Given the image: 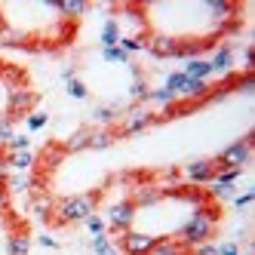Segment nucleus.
<instances>
[{
  "mask_svg": "<svg viewBox=\"0 0 255 255\" xmlns=\"http://www.w3.org/2000/svg\"><path fill=\"white\" fill-rule=\"evenodd\" d=\"M218 222H222V209H218V206L209 203L203 209H194L188 222L175 231V240L185 246V249L188 246H200V243H209V237L215 234Z\"/></svg>",
  "mask_w": 255,
  "mask_h": 255,
  "instance_id": "nucleus-1",
  "label": "nucleus"
},
{
  "mask_svg": "<svg viewBox=\"0 0 255 255\" xmlns=\"http://www.w3.org/2000/svg\"><path fill=\"white\" fill-rule=\"evenodd\" d=\"M99 191H86V194H77V197H65L59 203H52V218L62 225H74V222H86L89 215L96 212L99 206Z\"/></svg>",
  "mask_w": 255,
  "mask_h": 255,
  "instance_id": "nucleus-2",
  "label": "nucleus"
},
{
  "mask_svg": "<svg viewBox=\"0 0 255 255\" xmlns=\"http://www.w3.org/2000/svg\"><path fill=\"white\" fill-rule=\"evenodd\" d=\"M249 157H252V144L246 138H240V141L228 144V148L218 154L212 163H215V169H243L246 163H249Z\"/></svg>",
  "mask_w": 255,
  "mask_h": 255,
  "instance_id": "nucleus-3",
  "label": "nucleus"
},
{
  "mask_svg": "<svg viewBox=\"0 0 255 255\" xmlns=\"http://www.w3.org/2000/svg\"><path fill=\"white\" fill-rule=\"evenodd\" d=\"M154 123H157V111H151V108H144V105H132V108H126L123 129L117 135H138Z\"/></svg>",
  "mask_w": 255,
  "mask_h": 255,
  "instance_id": "nucleus-4",
  "label": "nucleus"
},
{
  "mask_svg": "<svg viewBox=\"0 0 255 255\" xmlns=\"http://www.w3.org/2000/svg\"><path fill=\"white\" fill-rule=\"evenodd\" d=\"M135 215H138V209L132 206V200H120V203H111L105 209V225H111L114 231H129L132 228V222H135Z\"/></svg>",
  "mask_w": 255,
  "mask_h": 255,
  "instance_id": "nucleus-5",
  "label": "nucleus"
},
{
  "mask_svg": "<svg viewBox=\"0 0 255 255\" xmlns=\"http://www.w3.org/2000/svg\"><path fill=\"white\" fill-rule=\"evenodd\" d=\"M154 243H157V237L154 234H144V231H123L120 234V249L126 252V255H148L151 249H154Z\"/></svg>",
  "mask_w": 255,
  "mask_h": 255,
  "instance_id": "nucleus-6",
  "label": "nucleus"
},
{
  "mask_svg": "<svg viewBox=\"0 0 255 255\" xmlns=\"http://www.w3.org/2000/svg\"><path fill=\"white\" fill-rule=\"evenodd\" d=\"M34 105V93L28 86H9V93H6V117L15 123L19 117H28V108Z\"/></svg>",
  "mask_w": 255,
  "mask_h": 255,
  "instance_id": "nucleus-7",
  "label": "nucleus"
},
{
  "mask_svg": "<svg viewBox=\"0 0 255 255\" xmlns=\"http://www.w3.org/2000/svg\"><path fill=\"white\" fill-rule=\"evenodd\" d=\"M240 172L243 169H215V175H212V181H209V194H215V197H234L237 194V178H240Z\"/></svg>",
  "mask_w": 255,
  "mask_h": 255,
  "instance_id": "nucleus-8",
  "label": "nucleus"
},
{
  "mask_svg": "<svg viewBox=\"0 0 255 255\" xmlns=\"http://www.w3.org/2000/svg\"><path fill=\"white\" fill-rule=\"evenodd\" d=\"M215 175V163L209 157H200V160H191L188 166H185V178H188V185H197V188H206L209 181Z\"/></svg>",
  "mask_w": 255,
  "mask_h": 255,
  "instance_id": "nucleus-9",
  "label": "nucleus"
},
{
  "mask_svg": "<svg viewBox=\"0 0 255 255\" xmlns=\"http://www.w3.org/2000/svg\"><path fill=\"white\" fill-rule=\"evenodd\" d=\"M144 49H148L154 59H172L175 49H178V37L175 34H148Z\"/></svg>",
  "mask_w": 255,
  "mask_h": 255,
  "instance_id": "nucleus-10",
  "label": "nucleus"
},
{
  "mask_svg": "<svg viewBox=\"0 0 255 255\" xmlns=\"http://www.w3.org/2000/svg\"><path fill=\"white\" fill-rule=\"evenodd\" d=\"M163 200V191L154 185V181H144V185H138L135 191H132V206L135 209H151V206H157Z\"/></svg>",
  "mask_w": 255,
  "mask_h": 255,
  "instance_id": "nucleus-11",
  "label": "nucleus"
},
{
  "mask_svg": "<svg viewBox=\"0 0 255 255\" xmlns=\"http://www.w3.org/2000/svg\"><path fill=\"white\" fill-rule=\"evenodd\" d=\"M43 6H49V9H59L65 19H80V15L89 9V3L86 0H46Z\"/></svg>",
  "mask_w": 255,
  "mask_h": 255,
  "instance_id": "nucleus-12",
  "label": "nucleus"
},
{
  "mask_svg": "<svg viewBox=\"0 0 255 255\" xmlns=\"http://www.w3.org/2000/svg\"><path fill=\"white\" fill-rule=\"evenodd\" d=\"M0 46H9V49H31V34H28V31H15V28H0Z\"/></svg>",
  "mask_w": 255,
  "mask_h": 255,
  "instance_id": "nucleus-13",
  "label": "nucleus"
},
{
  "mask_svg": "<svg viewBox=\"0 0 255 255\" xmlns=\"http://www.w3.org/2000/svg\"><path fill=\"white\" fill-rule=\"evenodd\" d=\"M209 65H212V74L231 77V74H234V52H231V46H222V49H218L215 56L209 59Z\"/></svg>",
  "mask_w": 255,
  "mask_h": 255,
  "instance_id": "nucleus-14",
  "label": "nucleus"
},
{
  "mask_svg": "<svg viewBox=\"0 0 255 255\" xmlns=\"http://www.w3.org/2000/svg\"><path fill=\"white\" fill-rule=\"evenodd\" d=\"M163 89H166V93H172V96L181 102V99H185V89H188V74H185V71H172V74H166Z\"/></svg>",
  "mask_w": 255,
  "mask_h": 255,
  "instance_id": "nucleus-15",
  "label": "nucleus"
},
{
  "mask_svg": "<svg viewBox=\"0 0 255 255\" xmlns=\"http://www.w3.org/2000/svg\"><path fill=\"white\" fill-rule=\"evenodd\" d=\"M6 191L9 194H37V178H28V175H9L6 178Z\"/></svg>",
  "mask_w": 255,
  "mask_h": 255,
  "instance_id": "nucleus-16",
  "label": "nucleus"
},
{
  "mask_svg": "<svg viewBox=\"0 0 255 255\" xmlns=\"http://www.w3.org/2000/svg\"><path fill=\"white\" fill-rule=\"evenodd\" d=\"M31 215L37 218V222H52V200L37 191L34 200H31Z\"/></svg>",
  "mask_w": 255,
  "mask_h": 255,
  "instance_id": "nucleus-17",
  "label": "nucleus"
},
{
  "mask_svg": "<svg viewBox=\"0 0 255 255\" xmlns=\"http://www.w3.org/2000/svg\"><path fill=\"white\" fill-rule=\"evenodd\" d=\"M89 132L93 129H86V126H80V129H74L68 138H65V154H77V151H83V148H89Z\"/></svg>",
  "mask_w": 255,
  "mask_h": 255,
  "instance_id": "nucleus-18",
  "label": "nucleus"
},
{
  "mask_svg": "<svg viewBox=\"0 0 255 255\" xmlns=\"http://www.w3.org/2000/svg\"><path fill=\"white\" fill-rule=\"evenodd\" d=\"M148 255H188V252L175 237H157V243H154V249Z\"/></svg>",
  "mask_w": 255,
  "mask_h": 255,
  "instance_id": "nucleus-19",
  "label": "nucleus"
},
{
  "mask_svg": "<svg viewBox=\"0 0 255 255\" xmlns=\"http://www.w3.org/2000/svg\"><path fill=\"white\" fill-rule=\"evenodd\" d=\"M185 74L188 77H194V80H209L212 77V65H209V59H188V65H185Z\"/></svg>",
  "mask_w": 255,
  "mask_h": 255,
  "instance_id": "nucleus-20",
  "label": "nucleus"
},
{
  "mask_svg": "<svg viewBox=\"0 0 255 255\" xmlns=\"http://www.w3.org/2000/svg\"><path fill=\"white\" fill-rule=\"evenodd\" d=\"M114 138H117V132L102 126V129L89 132V148H93V151H105V148H111V144H114Z\"/></svg>",
  "mask_w": 255,
  "mask_h": 255,
  "instance_id": "nucleus-21",
  "label": "nucleus"
},
{
  "mask_svg": "<svg viewBox=\"0 0 255 255\" xmlns=\"http://www.w3.org/2000/svg\"><path fill=\"white\" fill-rule=\"evenodd\" d=\"M31 252V237L28 234H9L6 237V255H28Z\"/></svg>",
  "mask_w": 255,
  "mask_h": 255,
  "instance_id": "nucleus-22",
  "label": "nucleus"
},
{
  "mask_svg": "<svg viewBox=\"0 0 255 255\" xmlns=\"http://www.w3.org/2000/svg\"><path fill=\"white\" fill-rule=\"evenodd\" d=\"M206 46H209V40H178L175 56H181V59H200V52H203Z\"/></svg>",
  "mask_w": 255,
  "mask_h": 255,
  "instance_id": "nucleus-23",
  "label": "nucleus"
},
{
  "mask_svg": "<svg viewBox=\"0 0 255 255\" xmlns=\"http://www.w3.org/2000/svg\"><path fill=\"white\" fill-rule=\"evenodd\" d=\"M6 160H9V166H12V169H19V172L31 169L34 163H37V157L31 154V148H28V151H12V154H6Z\"/></svg>",
  "mask_w": 255,
  "mask_h": 255,
  "instance_id": "nucleus-24",
  "label": "nucleus"
},
{
  "mask_svg": "<svg viewBox=\"0 0 255 255\" xmlns=\"http://www.w3.org/2000/svg\"><path fill=\"white\" fill-rule=\"evenodd\" d=\"M102 49H108V46H117L120 43V25H117V19H108L105 25H102Z\"/></svg>",
  "mask_w": 255,
  "mask_h": 255,
  "instance_id": "nucleus-25",
  "label": "nucleus"
},
{
  "mask_svg": "<svg viewBox=\"0 0 255 255\" xmlns=\"http://www.w3.org/2000/svg\"><path fill=\"white\" fill-rule=\"evenodd\" d=\"M148 96H151V86H148V80H144V77H138V80L129 83V99H132V105H144V102H148Z\"/></svg>",
  "mask_w": 255,
  "mask_h": 255,
  "instance_id": "nucleus-26",
  "label": "nucleus"
},
{
  "mask_svg": "<svg viewBox=\"0 0 255 255\" xmlns=\"http://www.w3.org/2000/svg\"><path fill=\"white\" fill-rule=\"evenodd\" d=\"M144 43H148V37H135V34H120V49L129 56V52H141L144 49Z\"/></svg>",
  "mask_w": 255,
  "mask_h": 255,
  "instance_id": "nucleus-27",
  "label": "nucleus"
},
{
  "mask_svg": "<svg viewBox=\"0 0 255 255\" xmlns=\"http://www.w3.org/2000/svg\"><path fill=\"white\" fill-rule=\"evenodd\" d=\"M206 9L215 15V19H231V15L237 12V6H234V3H228V0H209Z\"/></svg>",
  "mask_w": 255,
  "mask_h": 255,
  "instance_id": "nucleus-28",
  "label": "nucleus"
},
{
  "mask_svg": "<svg viewBox=\"0 0 255 255\" xmlns=\"http://www.w3.org/2000/svg\"><path fill=\"white\" fill-rule=\"evenodd\" d=\"M117 114H120V111H117V105H111V108H96V111H93V120L102 123L105 129H111V123L117 120Z\"/></svg>",
  "mask_w": 255,
  "mask_h": 255,
  "instance_id": "nucleus-29",
  "label": "nucleus"
},
{
  "mask_svg": "<svg viewBox=\"0 0 255 255\" xmlns=\"http://www.w3.org/2000/svg\"><path fill=\"white\" fill-rule=\"evenodd\" d=\"M65 93H68L71 99H77V102H83V99L89 96V89H86V83H83L80 77H71V80H65Z\"/></svg>",
  "mask_w": 255,
  "mask_h": 255,
  "instance_id": "nucleus-30",
  "label": "nucleus"
},
{
  "mask_svg": "<svg viewBox=\"0 0 255 255\" xmlns=\"http://www.w3.org/2000/svg\"><path fill=\"white\" fill-rule=\"evenodd\" d=\"M12 135H15V129H12V120L6 117V114H0V148L6 151V144L12 141Z\"/></svg>",
  "mask_w": 255,
  "mask_h": 255,
  "instance_id": "nucleus-31",
  "label": "nucleus"
},
{
  "mask_svg": "<svg viewBox=\"0 0 255 255\" xmlns=\"http://www.w3.org/2000/svg\"><path fill=\"white\" fill-rule=\"evenodd\" d=\"M62 154H65V148H56V144H49V148L43 151V163H46V169L59 166V163H62Z\"/></svg>",
  "mask_w": 255,
  "mask_h": 255,
  "instance_id": "nucleus-32",
  "label": "nucleus"
},
{
  "mask_svg": "<svg viewBox=\"0 0 255 255\" xmlns=\"http://www.w3.org/2000/svg\"><path fill=\"white\" fill-rule=\"evenodd\" d=\"M102 59H105V62H123V65H129V56H126L120 46H108V49H102Z\"/></svg>",
  "mask_w": 255,
  "mask_h": 255,
  "instance_id": "nucleus-33",
  "label": "nucleus"
},
{
  "mask_svg": "<svg viewBox=\"0 0 255 255\" xmlns=\"http://www.w3.org/2000/svg\"><path fill=\"white\" fill-rule=\"evenodd\" d=\"M83 225H86V231H89V234H93V237H99V234H105V218H102L99 212H93V215H89V218H86V222H83Z\"/></svg>",
  "mask_w": 255,
  "mask_h": 255,
  "instance_id": "nucleus-34",
  "label": "nucleus"
},
{
  "mask_svg": "<svg viewBox=\"0 0 255 255\" xmlns=\"http://www.w3.org/2000/svg\"><path fill=\"white\" fill-rule=\"evenodd\" d=\"M46 120H49V117H46L43 111H37V114H28V117H25V123H28V129H31V132L43 129V126H46Z\"/></svg>",
  "mask_w": 255,
  "mask_h": 255,
  "instance_id": "nucleus-35",
  "label": "nucleus"
},
{
  "mask_svg": "<svg viewBox=\"0 0 255 255\" xmlns=\"http://www.w3.org/2000/svg\"><path fill=\"white\" fill-rule=\"evenodd\" d=\"M31 148V138L28 135H12V141L6 144V154H12V151H28Z\"/></svg>",
  "mask_w": 255,
  "mask_h": 255,
  "instance_id": "nucleus-36",
  "label": "nucleus"
},
{
  "mask_svg": "<svg viewBox=\"0 0 255 255\" xmlns=\"http://www.w3.org/2000/svg\"><path fill=\"white\" fill-rule=\"evenodd\" d=\"M252 200H255V191H246V194H240V197H234V209H246L249 203H252Z\"/></svg>",
  "mask_w": 255,
  "mask_h": 255,
  "instance_id": "nucleus-37",
  "label": "nucleus"
},
{
  "mask_svg": "<svg viewBox=\"0 0 255 255\" xmlns=\"http://www.w3.org/2000/svg\"><path fill=\"white\" fill-rule=\"evenodd\" d=\"M93 249H96V252L111 249V240H108V234H99V237H93Z\"/></svg>",
  "mask_w": 255,
  "mask_h": 255,
  "instance_id": "nucleus-38",
  "label": "nucleus"
},
{
  "mask_svg": "<svg viewBox=\"0 0 255 255\" xmlns=\"http://www.w3.org/2000/svg\"><path fill=\"white\" fill-rule=\"evenodd\" d=\"M215 255H240V246L237 243H222V246H215Z\"/></svg>",
  "mask_w": 255,
  "mask_h": 255,
  "instance_id": "nucleus-39",
  "label": "nucleus"
},
{
  "mask_svg": "<svg viewBox=\"0 0 255 255\" xmlns=\"http://www.w3.org/2000/svg\"><path fill=\"white\" fill-rule=\"evenodd\" d=\"M37 243H40L43 249H59V240H56V237H49V234H40Z\"/></svg>",
  "mask_w": 255,
  "mask_h": 255,
  "instance_id": "nucleus-40",
  "label": "nucleus"
},
{
  "mask_svg": "<svg viewBox=\"0 0 255 255\" xmlns=\"http://www.w3.org/2000/svg\"><path fill=\"white\" fill-rule=\"evenodd\" d=\"M9 175H12V166H9V160L3 157V160H0V185H6Z\"/></svg>",
  "mask_w": 255,
  "mask_h": 255,
  "instance_id": "nucleus-41",
  "label": "nucleus"
},
{
  "mask_svg": "<svg viewBox=\"0 0 255 255\" xmlns=\"http://www.w3.org/2000/svg\"><path fill=\"white\" fill-rule=\"evenodd\" d=\"M243 65H246V74H252V68H255V52L252 49L243 52Z\"/></svg>",
  "mask_w": 255,
  "mask_h": 255,
  "instance_id": "nucleus-42",
  "label": "nucleus"
},
{
  "mask_svg": "<svg viewBox=\"0 0 255 255\" xmlns=\"http://www.w3.org/2000/svg\"><path fill=\"white\" fill-rule=\"evenodd\" d=\"M194 255H215V246L212 243H200V246H194Z\"/></svg>",
  "mask_w": 255,
  "mask_h": 255,
  "instance_id": "nucleus-43",
  "label": "nucleus"
},
{
  "mask_svg": "<svg viewBox=\"0 0 255 255\" xmlns=\"http://www.w3.org/2000/svg\"><path fill=\"white\" fill-rule=\"evenodd\" d=\"M9 206V191H6V185H0V209H6Z\"/></svg>",
  "mask_w": 255,
  "mask_h": 255,
  "instance_id": "nucleus-44",
  "label": "nucleus"
},
{
  "mask_svg": "<svg viewBox=\"0 0 255 255\" xmlns=\"http://www.w3.org/2000/svg\"><path fill=\"white\" fill-rule=\"evenodd\" d=\"M71 77H74V65H65L62 68V80H71Z\"/></svg>",
  "mask_w": 255,
  "mask_h": 255,
  "instance_id": "nucleus-45",
  "label": "nucleus"
},
{
  "mask_svg": "<svg viewBox=\"0 0 255 255\" xmlns=\"http://www.w3.org/2000/svg\"><path fill=\"white\" fill-rule=\"evenodd\" d=\"M96 255H114V249H105V252H96Z\"/></svg>",
  "mask_w": 255,
  "mask_h": 255,
  "instance_id": "nucleus-46",
  "label": "nucleus"
},
{
  "mask_svg": "<svg viewBox=\"0 0 255 255\" xmlns=\"http://www.w3.org/2000/svg\"><path fill=\"white\" fill-rule=\"evenodd\" d=\"M3 157H6V151H3V148H0V160H3Z\"/></svg>",
  "mask_w": 255,
  "mask_h": 255,
  "instance_id": "nucleus-47",
  "label": "nucleus"
},
{
  "mask_svg": "<svg viewBox=\"0 0 255 255\" xmlns=\"http://www.w3.org/2000/svg\"><path fill=\"white\" fill-rule=\"evenodd\" d=\"M191 255H194V252H191Z\"/></svg>",
  "mask_w": 255,
  "mask_h": 255,
  "instance_id": "nucleus-48",
  "label": "nucleus"
}]
</instances>
